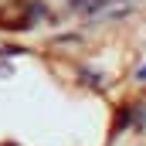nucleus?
Masks as SVG:
<instances>
[{"label":"nucleus","mask_w":146,"mask_h":146,"mask_svg":"<svg viewBox=\"0 0 146 146\" xmlns=\"http://www.w3.org/2000/svg\"><path fill=\"white\" fill-rule=\"evenodd\" d=\"M139 78H143V82H146V68H143V72H139Z\"/></svg>","instance_id":"nucleus-2"},{"label":"nucleus","mask_w":146,"mask_h":146,"mask_svg":"<svg viewBox=\"0 0 146 146\" xmlns=\"http://www.w3.org/2000/svg\"><path fill=\"white\" fill-rule=\"evenodd\" d=\"M106 0H75V7L78 10H92V7H102Z\"/></svg>","instance_id":"nucleus-1"}]
</instances>
